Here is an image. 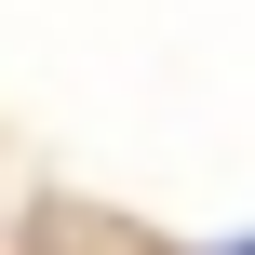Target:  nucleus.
Segmentation results:
<instances>
[{"instance_id": "nucleus-1", "label": "nucleus", "mask_w": 255, "mask_h": 255, "mask_svg": "<svg viewBox=\"0 0 255 255\" xmlns=\"http://www.w3.org/2000/svg\"><path fill=\"white\" fill-rule=\"evenodd\" d=\"M242 255H255V242H242Z\"/></svg>"}]
</instances>
